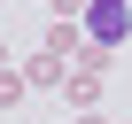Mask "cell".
<instances>
[{
	"label": "cell",
	"instance_id": "6da1fadb",
	"mask_svg": "<svg viewBox=\"0 0 132 124\" xmlns=\"http://www.w3.org/2000/svg\"><path fill=\"white\" fill-rule=\"evenodd\" d=\"M86 31H93L101 47H117V39L132 31V16H124V0H93V8H86Z\"/></svg>",
	"mask_w": 132,
	"mask_h": 124
}]
</instances>
